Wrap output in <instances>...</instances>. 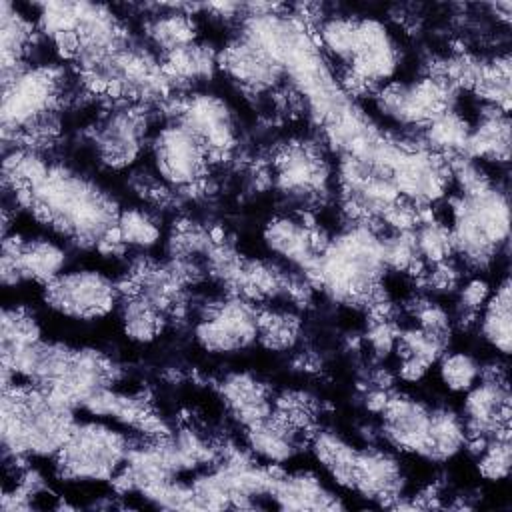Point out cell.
I'll use <instances>...</instances> for the list:
<instances>
[{
  "instance_id": "obj_31",
  "label": "cell",
  "mask_w": 512,
  "mask_h": 512,
  "mask_svg": "<svg viewBox=\"0 0 512 512\" xmlns=\"http://www.w3.org/2000/svg\"><path fill=\"white\" fill-rule=\"evenodd\" d=\"M30 26L18 14L10 12V4H2V58H4V72L16 62L18 52L22 50L24 42L28 40Z\"/></svg>"
},
{
  "instance_id": "obj_36",
  "label": "cell",
  "mask_w": 512,
  "mask_h": 512,
  "mask_svg": "<svg viewBox=\"0 0 512 512\" xmlns=\"http://www.w3.org/2000/svg\"><path fill=\"white\" fill-rule=\"evenodd\" d=\"M486 300H488V286L482 280H474L462 290V302H464V308L468 310H476L484 306Z\"/></svg>"
},
{
  "instance_id": "obj_11",
  "label": "cell",
  "mask_w": 512,
  "mask_h": 512,
  "mask_svg": "<svg viewBox=\"0 0 512 512\" xmlns=\"http://www.w3.org/2000/svg\"><path fill=\"white\" fill-rule=\"evenodd\" d=\"M382 114L404 124L432 122L446 112V90L434 80L414 84H390L378 96Z\"/></svg>"
},
{
  "instance_id": "obj_33",
  "label": "cell",
  "mask_w": 512,
  "mask_h": 512,
  "mask_svg": "<svg viewBox=\"0 0 512 512\" xmlns=\"http://www.w3.org/2000/svg\"><path fill=\"white\" fill-rule=\"evenodd\" d=\"M414 238H416L418 254L426 256L432 262L444 260L452 248L450 230L436 222H428L426 226H422Z\"/></svg>"
},
{
  "instance_id": "obj_20",
  "label": "cell",
  "mask_w": 512,
  "mask_h": 512,
  "mask_svg": "<svg viewBox=\"0 0 512 512\" xmlns=\"http://www.w3.org/2000/svg\"><path fill=\"white\" fill-rule=\"evenodd\" d=\"M142 124L132 114L114 116L98 138L100 158L110 166L130 164L140 150Z\"/></svg>"
},
{
  "instance_id": "obj_21",
  "label": "cell",
  "mask_w": 512,
  "mask_h": 512,
  "mask_svg": "<svg viewBox=\"0 0 512 512\" xmlns=\"http://www.w3.org/2000/svg\"><path fill=\"white\" fill-rule=\"evenodd\" d=\"M264 238L272 252L280 254L292 264L316 268L318 256L314 254V242L300 222H294L288 218L270 222Z\"/></svg>"
},
{
  "instance_id": "obj_8",
  "label": "cell",
  "mask_w": 512,
  "mask_h": 512,
  "mask_svg": "<svg viewBox=\"0 0 512 512\" xmlns=\"http://www.w3.org/2000/svg\"><path fill=\"white\" fill-rule=\"evenodd\" d=\"M66 252L52 240L6 238L2 246V280L16 284L20 280L52 282L62 274Z\"/></svg>"
},
{
  "instance_id": "obj_10",
  "label": "cell",
  "mask_w": 512,
  "mask_h": 512,
  "mask_svg": "<svg viewBox=\"0 0 512 512\" xmlns=\"http://www.w3.org/2000/svg\"><path fill=\"white\" fill-rule=\"evenodd\" d=\"M56 96V80L48 70H28L4 80L2 124L6 130L28 126L48 112Z\"/></svg>"
},
{
  "instance_id": "obj_3",
  "label": "cell",
  "mask_w": 512,
  "mask_h": 512,
  "mask_svg": "<svg viewBox=\"0 0 512 512\" xmlns=\"http://www.w3.org/2000/svg\"><path fill=\"white\" fill-rule=\"evenodd\" d=\"M384 268V242L366 228H354L332 240L314 270L334 300L358 302L376 288Z\"/></svg>"
},
{
  "instance_id": "obj_12",
  "label": "cell",
  "mask_w": 512,
  "mask_h": 512,
  "mask_svg": "<svg viewBox=\"0 0 512 512\" xmlns=\"http://www.w3.org/2000/svg\"><path fill=\"white\" fill-rule=\"evenodd\" d=\"M380 412L386 438L394 446L426 458L434 410L410 398H392Z\"/></svg>"
},
{
  "instance_id": "obj_35",
  "label": "cell",
  "mask_w": 512,
  "mask_h": 512,
  "mask_svg": "<svg viewBox=\"0 0 512 512\" xmlns=\"http://www.w3.org/2000/svg\"><path fill=\"white\" fill-rule=\"evenodd\" d=\"M480 470L486 478H492V480H498V478H504L510 470V444H508V438H502L488 446L482 460H480Z\"/></svg>"
},
{
  "instance_id": "obj_14",
  "label": "cell",
  "mask_w": 512,
  "mask_h": 512,
  "mask_svg": "<svg viewBox=\"0 0 512 512\" xmlns=\"http://www.w3.org/2000/svg\"><path fill=\"white\" fill-rule=\"evenodd\" d=\"M402 486V468L388 452L374 448H364L356 452L350 490L360 492L364 498L386 500L398 498Z\"/></svg>"
},
{
  "instance_id": "obj_7",
  "label": "cell",
  "mask_w": 512,
  "mask_h": 512,
  "mask_svg": "<svg viewBox=\"0 0 512 512\" xmlns=\"http://www.w3.org/2000/svg\"><path fill=\"white\" fill-rule=\"evenodd\" d=\"M196 342L208 352H236L248 348L258 338V314L242 300H230L200 320Z\"/></svg>"
},
{
  "instance_id": "obj_25",
  "label": "cell",
  "mask_w": 512,
  "mask_h": 512,
  "mask_svg": "<svg viewBox=\"0 0 512 512\" xmlns=\"http://www.w3.org/2000/svg\"><path fill=\"white\" fill-rule=\"evenodd\" d=\"M224 394L234 414L248 426L270 416V406L258 382L246 376H232L224 384Z\"/></svg>"
},
{
  "instance_id": "obj_23",
  "label": "cell",
  "mask_w": 512,
  "mask_h": 512,
  "mask_svg": "<svg viewBox=\"0 0 512 512\" xmlns=\"http://www.w3.org/2000/svg\"><path fill=\"white\" fill-rule=\"evenodd\" d=\"M312 452L320 466L330 474V478L338 486L350 490L352 468L358 448L350 446L346 440L332 432H318L312 442Z\"/></svg>"
},
{
  "instance_id": "obj_27",
  "label": "cell",
  "mask_w": 512,
  "mask_h": 512,
  "mask_svg": "<svg viewBox=\"0 0 512 512\" xmlns=\"http://www.w3.org/2000/svg\"><path fill=\"white\" fill-rule=\"evenodd\" d=\"M124 334L136 342H150L162 330L160 306L150 298L142 296L124 306L122 312Z\"/></svg>"
},
{
  "instance_id": "obj_13",
  "label": "cell",
  "mask_w": 512,
  "mask_h": 512,
  "mask_svg": "<svg viewBox=\"0 0 512 512\" xmlns=\"http://www.w3.org/2000/svg\"><path fill=\"white\" fill-rule=\"evenodd\" d=\"M398 54L396 46L386 30L376 20H360L356 28V42L348 64L352 70L370 82H380L392 76L396 70Z\"/></svg>"
},
{
  "instance_id": "obj_6",
  "label": "cell",
  "mask_w": 512,
  "mask_h": 512,
  "mask_svg": "<svg viewBox=\"0 0 512 512\" xmlns=\"http://www.w3.org/2000/svg\"><path fill=\"white\" fill-rule=\"evenodd\" d=\"M46 302L62 316L96 320L114 308L116 286L98 270L64 272L46 284Z\"/></svg>"
},
{
  "instance_id": "obj_9",
  "label": "cell",
  "mask_w": 512,
  "mask_h": 512,
  "mask_svg": "<svg viewBox=\"0 0 512 512\" xmlns=\"http://www.w3.org/2000/svg\"><path fill=\"white\" fill-rule=\"evenodd\" d=\"M204 144L182 124L166 126L152 144V160L160 178L172 186L192 184L204 168Z\"/></svg>"
},
{
  "instance_id": "obj_15",
  "label": "cell",
  "mask_w": 512,
  "mask_h": 512,
  "mask_svg": "<svg viewBox=\"0 0 512 512\" xmlns=\"http://www.w3.org/2000/svg\"><path fill=\"white\" fill-rule=\"evenodd\" d=\"M222 66L236 78L252 86H270L284 72L282 66L246 32L224 50Z\"/></svg>"
},
{
  "instance_id": "obj_22",
  "label": "cell",
  "mask_w": 512,
  "mask_h": 512,
  "mask_svg": "<svg viewBox=\"0 0 512 512\" xmlns=\"http://www.w3.org/2000/svg\"><path fill=\"white\" fill-rule=\"evenodd\" d=\"M248 444L250 448L266 462H286L294 456L296 452V442H294V432L282 422H274L268 418L248 426Z\"/></svg>"
},
{
  "instance_id": "obj_34",
  "label": "cell",
  "mask_w": 512,
  "mask_h": 512,
  "mask_svg": "<svg viewBox=\"0 0 512 512\" xmlns=\"http://www.w3.org/2000/svg\"><path fill=\"white\" fill-rule=\"evenodd\" d=\"M294 334H296V324L286 314L258 318V338H262L268 346L286 348L292 344Z\"/></svg>"
},
{
  "instance_id": "obj_19",
  "label": "cell",
  "mask_w": 512,
  "mask_h": 512,
  "mask_svg": "<svg viewBox=\"0 0 512 512\" xmlns=\"http://www.w3.org/2000/svg\"><path fill=\"white\" fill-rule=\"evenodd\" d=\"M442 336L432 334L424 328H412L398 336L396 348L400 358V378L406 382L420 380L432 364L440 360Z\"/></svg>"
},
{
  "instance_id": "obj_4",
  "label": "cell",
  "mask_w": 512,
  "mask_h": 512,
  "mask_svg": "<svg viewBox=\"0 0 512 512\" xmlns=\"http://www.w3.org/2000/svg\"><path fill=\"white\" fill-rule=\"evenodd\" d=\"M130 454L126 436L102 422H76L56 454L62 476L78 482L112 480Z\"/></svg>"
},
{
  "instance_id": "obj_24",
  "label": "cell",
  "mask_w": 512,
  "mask_h": 512,
  "mask_svg": "<svg viewBox=\"0 0 512 512\" xmlns=\"http://www.w3.org/2000/svg\"><path fill=\"white\" fill-rule=\"evenodd\" d=\"M482 316V334L502 354L510 352V282L504 280L494 296H488Z\"/></svg>"
},
{
  "instance_id": "obj_16",
  "label": "cell",
  "mask_w": 512,
  "mask_h": 512,
  "mask_svg": "<svg viewBox=\"0 0 512 512\" xmlns=\"http://www.w3.org/2000/svg\"><path fill=\"white\" fill-rule=\"evenodd\" d=\"M184 126L204 144L212 148H228L234 142V124L226 104L214 96L192 100L184 114Z\"/></svg>"
},
{
  "instance_id": "obj_5",
  "label": "cell",
  "mask_w": 512,
  "mask_h": 512,
  "mask_svg": "<svg viewBox=\"0 0 512 512\" xmlns=\"http://www.w3.org/2000/svg\"><path fill=\"white\" fill-rule=\"evenodd\" d=\"M452 246L468 260L484 264L508 238V202L498 190L484 186L474 192H462L454 206V226L450 230Z\"/></svg>"
},
{
  "instance_id": "obj_17",
  "label": "cell",
  "mask_w": 512,
  "mask_h": 512,
  "mask_svg": "<svg viewBox=\"0 0 512 512\" xmlns=\"http://www.w3.org/2000/svg\"><path fill=\"white\" fill-rule=\"evenodd\" d=\"M510 400L508 390L498 386L496 382L474 384L468 390V398L464 402L466 432H490L500 424L508 422L510 416Z\"/></svg>"
},
{
  "instance_id": "obj_26",
  "label": "cell",
  "mask_w": 512,
  "mask_h": 512,
  "mask_svg": "<svg viewBox=\"0 0 512 512\" xmlns=\"http://www.w3.org/2000/svg\"><path fill=\"white\" fill-rule=\"evenodd\" d=\"M508 120L506 118H490L478 130H470L464 152L474 158H508Z\"/></svg>"
},
{
  "instance_id": "obj_32",
  "label": "cell",
  "mask_w": 512,
  "mask_h": 512,
  "mask_svg": "<svg viewBox=\"0 0 512 512\" xmlns=\"http://www.w3.org/2000/svg\"><path fill=\"white\" fill-rule=\"evenodd\" d=\"M356 28H358V22H354V20H332L320 32L322 44L332 54H336L338 58L348 62L354 42H356Z\"/></svg>"
},
{
  "instance_id": "obj_18",
  "label": "cell",
  "mask_w": 512,
  "mask_h": 512,
  "mask_svg": "<svg viewBox=\"0 0 512 512\" xmlns=\"http://www.w3.org/2000/svg\"><path fill=\"white\" fill-rule=\"evenodd\" d=\"M270 496L278 502L280 508L288 510H328L342 506L316 476L306 472L276 478Z\"/></svg>"
},
{
  "instance_id": "obj_30",
  "label": "cell",
  "mask_w": 512,
  "mask_h": 512,
  "mask_svg": "<svg viewBox=\"0 0 512 512\" xmlns=\"http://www.w3.org/2000/svg\"><path fill=\"white\" fill-rule=\"evenodd\" d=\"M116 234L120 242L132 244V246H152L160 238L158 226L140 210H126L120 212L118 224H116Z\"/></svg>"
},
{
  "instance_id": "obj_1",
  "label": "cell",
  "mask_w": 512,
  "mask_h": 512,
  "mask_svg": "<svg viewBox=\"0 0 512 512\" xmlns=\"http://www.w3.org/2000/svg\"><path fill=\"white\" fill-rule=\"evenodd\" d=\"M34 214L74 238L76 242H104L118 224L120 212L114 200L90 180L60 168L46 174L28 188Z\"/></svg>"
},
{
  "instance_id": "obj_29",
  "label": "cell",
  "mask_w": 512,
  "mask_h": 512,
  "mask_svg": "<svg viewBox=\"0 0 512 512\" xmlns=\"http://www.w3.org/2000/svg\"><path fill=\"white\" fill-rule=\"evenodd\" d=\"M470 128L466 124V120H462L456 112H442L440 116H436L430 122L428 128V140L442 150H462L466 146Z\"/></svg>"
},
{
  "instance_id": "obj_2",
  "label": "cell",
  "mask_w": 512,
  "mask_h": 512,
  "mask_svg": "<svg viewBox=\"0 0 512 512\" xmlns=\"http://www.w3.org/2000/svg\"><path fill=\"white\" fill-rule=\"evenodd\" d=\"M76 420L72 406L42 388H4L2 446L26 456H56Z\"/></svg>"
},
{
  "instance_id": "obj_28",
  "label": "cell",
  "mask_w": 512,
  "mask_h": 512,
  "mask_svg": "<svg viewBox=\"0 0 512 512\" xmlns=\"http://www.w3.org/2000/svg\"><path fill=\"white\" fill-rule=\"evenodd\" d=\"M440 380L452 392H468L480 374L476 360L464 352H452L440 360Z\"/></svg>"
}]
</instances>
